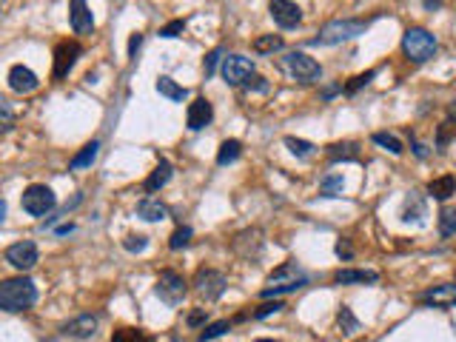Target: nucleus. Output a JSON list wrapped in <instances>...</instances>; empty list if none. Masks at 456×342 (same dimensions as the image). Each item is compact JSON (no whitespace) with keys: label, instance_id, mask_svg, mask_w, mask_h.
<instances>
[{"label":"nucleus","instance_id":"31","mask_svg":"<svg viewBox=\"0 0 456 342\" xmlns=\"http://www.w3.org/2000/svg\"><path fill=\"white\" fill-rule=\"evenodd\" d=\"M337 325H340V334L342 336H354L356 331H359V319L354 317V311L351 308H340V314H337Z\"/></svg>","mask_w":456,"mask_h":342},{"label":"nucleus","instance_id":"17","mask_svg":"<svg viewBox=\"0 0 456 342\" xmlns=\"http://www.w3.org/2000/svg\"><path fill=\"white\" fill-rule=\"evenodd\" d=\"M379 280L376 271H362V268H340L334 274L337 286H373Z\"/></svg>","mask_w":456,"mask_h":342},{"label":"nucleus","instance_id":"35","mask_svg":"<svg viewBox=\"0 0 456 342\" xmlns=\"http://www.w3.org/2000/svg\"><path fill=\"white\" fill-rule=\"evenodd\" d=\"M112 342H151L140 328H117L112 334Z\"/></svg>","mask_w":456,"mask_h":342},{"label":"nucleus","instance_id":"14","mask_svg":"<svg viewBox=\"0 0 456 342\" xmlns=\"http://www.w3.org/2000/svg\"><path fill=\"white\" fill-rule=\"evenodd\" d=\"M40 86V80H37V75L32 72L29 66H12L9 68V89L12 92H18V94H32L35 89Z\"/></svg>","mask_w":456,"mask_h":342},{"label":"nucleus","instance_id":"52","mask_svg":"<svg viewBox=\"0 0 456 342\" xmlns=\"http://www.w3.org/2000/svg\"><path fill=\"white\" fill-rule=\"evenodd\" d=\"M254 342H277V339H254Z\"/></svg>","mask_w":456,"mask_h":342},{"label":"nucleus","instance_id":"41","mask_svg":"<svg viewBox=\"0 0 456 342\" xmlns=\"http://www.w3.org/2000/svg\"><path fill=\"white\" fill-rule=\"evenodd\" d=\"M220 57H222V49H220V46H217L214 51H208V54H205V78H211V75H214V68H217Z\"/></svg>","mask_w":456,"mask_h":342},{"label":"nucleus","instance_id":"15","mask_svg":"<svg viewBox=\"0 0 456 342\" xmlns=\"http://www.w3.org/2000/svg\"><path fill=\"white\" fill-rule=\"evenodd\" d=\"M211 120H214V106H211L205 97H197V100L188 106V117H186L188 128H191V131H203Z\"/></svg>","mask_w":456,"mask_h":342},{"label":"nucleus","instance_id":"27","mask_svg":"<svg viewBox=\"0 0 456 342\" xmlns=\"http://www.w3.org/2000/svg\"><path fill=\"white\" fill-rule=\"evenodd\" d=\"M371 140L379 146V149H385V152H391L394 157H400L405 149H402V140L400 137H394V134H388V131H373L371 134Z\"/></svg>","mask_w":456,"mask_h":342},{"label":"nucleus","instance_id":"4","mask_svg":"<svg viewBox=\"0 0 456 342\" xmlns=\"http://www.w3.org/2000/svg\"><path fill=\"white\" fill-rule=\"evenodd\" d=\"M365 29H368V20H331L323 26V32H320V37H314V43L317 46H337V43L365 35Z\"/></svg>","mask_w":456,"mask_h":342},{"label":"nucleus","instance_id":"47","mask_svg":"<svg viewBox=\"0 0 456 342\" xmlns=\"http://www.w3.org/2000/svg\"><path fill=\"white\" fill-rule=\"evenodd\" d=\"M337 254H340L342 259H351V257H354V248L348 245V240H340V243H337Z\"/></svg>","mask_w":456,"mask_h":342},{"label":"nucleus","instance_id":"11","mask_svg":"<svg viewBox=\"0 0 456 342\" xmlns=\"http://www.w3.org/2000/svg\"><path fill=\"white\" fill-rule=\"evenodd\" d=\"M4 257H6V262H9V265H15L18 271H29V268H35V265H37V259H40L37 245H35L32 240H20V243L9 245Z\"/></svg>","mask_w":456,"mask_h":342},{"label":"nucleus","instance_id":"3","mask_svg":"<svg viewBox=\"0 0 456 342\" xmlns=\"http://www.w3.org/2000/svg\"><path fill=\"white\" fill-rule=\"evenodd\" d=\"M436 49H439L436 37L428 29H422V26H411L402 35V51H405V57L411 63H428L436 54Z\"/></svg>","mask_w":456,"mask_h":342},{"label":"nucleus","instance_id":"19","mask_svg":"<svg viewBox=\"0 0 456 342\" xmlns=\"http://www.w3.org/2000/svg\"><path fill=\"white\" fill-rule=\"evenodd\" d=\"M97 325H100V317H97V314H83V317H78V319H71L63 331H66L68 336H74V339H92V336L97 334Z\"/></svg>","mask_w":456,"mask_h":342},{"label":"nucleus","instance_id":"10","mask_svg":"<svg viewBox=\"0 0 456 342\" xmlns=\"http://www.w3.org/2000/svg\"><path fill=\"white\" fill-rule=\"evenodd\" d=\"M83 54V46L78 43V40H63V43H57V49H54V68H52V75L57 78V80H63L71 68H74V63H78V57Z\"/></svg>","mask_w":456,"mask_h":342},{"label":"nucleus","instance_id":"23","mask_svg":"<svg viewBox=\"0 0 456 342\" xmlns=\"http://www.w3.org/2000/svg\"><path fill=\"white\" fill-rule=\"evenodd\" d=\"M428 194H431L433 200H439V202L450 200V197L456 194V177H453V174H442V177L431 180V183H428Z\"/></svg>","mask_w":456,"mask_h":342},{"label":"nucleus","instance_id":"40","mask_svg":"<svg viewBox=\"0 0 456 342\" xmlns=\"http://www.w3.org/2000/svg\"><path fill=\"white\" fill-rule=\"evenodd\" d=\"M456 131V126L453 123H442L439 126V137H436V152H445V146H448V140H450V134Z\"/></svg>","mask_w":456,"mask_h":342},{"label":"nucleus","instance_id":"9","mask_svg":"<svg viewBox=\"0 0 456 342\" xmlns=\"http://www.w3.org/2000/svg\"><path fill=\"white\" fill-rule=\"evenodd\" d=\"M254 75V60L246 54H228L222 60V80L228 86H243Z\"/></svg>","mask_w":456,"mask_h":342},{"label":"nucleus","instance_id":"5","mask_svg":"<svg viewBox=\"0 0 456 342\" xmlns=\"http://www.w3.org/2000/svg\"><path fill=\"white\" fill-rule=\"evenodd\" d=\"M20 205H23V212L32 214V217H46V214L54 209V205H57V197H54V191H52L49 185L35 183V185H29V188L23 191Z\"/></svg>","mask_w":456,"mask_h":342},{"label":"nucleus","instance_id":"12","mask_svg":"<svg viewBox=\"0 0 456 342\" xmlns=\"http://www.w3.org/2000/svg\"><path fill=\"white\" fill-rule=\"evenodd\" d=\"M268 12L280 29H296L302 20V9L296 4H291V0H271Z\"/></svg>","mask_w":456,"mask_h":342},{"label":"nucleus","instance_id":"30","mask_svg":"<svg viewBox=\"0 0 456 342\" xmlns=\"http://www.w3.org/2000/svg\"><path fill=\"white\" fill-rule=\"evenodd\" d=\"M240 154H243V143H240V140H225V143L220 146V152H217V163H220V166L237 163Z\"/></svg>","mask_w":456,"mask_h":342},{"label":"nucleus","instance_id":"29","mask_svg":"<svg viewBox=\"0 0 456 342\" xmlns=\"http://www.w3.org/2000/svg\"><path fill=\"white\" fill-rule=\"evenodd\" d=\"M285 146H288V152H291L294 157H299V160H311V157H314V152H317V146H314V143L299 140V137H285Z\"/></svg>","mask_w":456,"mask_h":342},{"label":"nucleus","instance_id":"25","mask_svg":"<svg viewBox=\"0 0 456 342\" xmlns=\"http://www.w3.org/2000/svg\"><path fill=\"white\" fill-rule=\"evenodd\" d=\"M169 180H172V163H169V160H160V163H157V169L151 171V174H148V180H145V191H148V194H155V191H160Z\"/></svg>","mask_w":456,"mask_h":342},{"label":"nucleus","instance_id":"44","mask_svg":"<svg viewBox=\"0 0 456 342\" xmlns=\"http://www.w3.org/2000/svg\"><path fill=\"white\" fill-rule=\"evenodd\" d=\"M243 86H246L248 92H268V83H265V78H260V75H251Z\"/></svg>","mask_w":456,"mask_h":342},{"label":"nucleus","instance_id":"1","mask_svg":"<svg viewBox=\"0 0 456 342\" xmlns=\"http://www.w3.org/2000/svg\"><path fill=\"white\" fill-rule=\"evenodd\" d=\"M308 286V274L302 271L296 262H282L280 268H274V274L268 277L265 288L260 291L263 300H271V297H282V294H294L299 288Z\"/></svg>","mask_w":456,"mask_h":342},{"label":"nucleus","instance_id":"38","mask_svg":"<svg viewBox=\"0 0 456 342\" xmlns=\"http://www.w3.org/2000/svg\"><path fill=\"white\" fill-rule=\"evenodd\" d=\"M373 75H376L373 68H371V72H365V75H356V78H354V80H351V83L345 86V94H356V92H359L362 86H368V83L373 80Z\"/></svg>","mask_w":456,"mask_h":342},{"label":"nucleus","instance_id":"7","mask_svg":"<svg viewBox=\"0 0 456 342\" xmlns=\"http://www.w3.org/2000/svg\"><path fill=\"white\" fill-rule=\"evenodd\" d=\"M282 63H285V68H288V75L296 78L299 83H314V80L323 78L320 63H317L314 57H308L306 51H291V54H285Z\"/></svg>","mask_w":456,"mask_h":342},{"label":"nucleus","instance_id":"39","mask_svg":"<svg viewBox=\"0 0 456 342\" xmlns=\"http://www.w3.org/2000/svg\"><path fill=\"white\" fill-rule=\"evenodd\" d=\"M280 311H285V303H265V305H260L257 311H254V319H265V317H271V314H280Z\"/></svg>","mask_w":456,"mask_h":342},{"label":"nucleus","instance_id":"51","mask_svg":"<svg viewBox=\"0 0 456 342\" xmlns=\"http://www.w3.org/2000/svg\"><path fill=\"white\" fill-rule=\"evenodd\" d=\"M450 117L456 120V100H453V106H450Z\"/></svg>","mask_w":456,"mask_h":342},{"label":"nucleus","instance_id":"42","mask_svg":"<svg viewBox=\"0 0 456 342\" xmlns=\"http://www.w3.org/2000/svg\"><path fill=\"white\" fill-rule=\"evenodd\" d=\"M0 117H4V131H12L15 117H12V106H9V100H0Z\"/></svg>","mask_w":456,"mask_h":342},{"label":"nucleus","instance_id":"16","mask_svg":"<svg viewBox=\"0 0 456 342\" xmlns=\"http://www.w3.org/2000/svg\"><path fill=\"white\" fill-rule=\"evenodd\" d=\"M68 20H71V29L78 35H89L95 29V18L86 6V0H71V9H68Z\"/></svg>","mask_w":456,"mask_h":342},{"label":"nucleus","instance_id":"48","mask_svg":"<svg viewBox=\"0 0 456 342\" xmlns=\"http://www.w3.org/2000/svg\"><path fill=\"white\" fill-rule=\"evenodd\" d=\"M411 146H414V154H416L419 160H425V157H428V146H422V143L416 140V137H411Z\"/></svg>","mask_w":456,"mask_h":342},{"label":"nucleus","instance_id":"2","mask_svg":"<svg viewBox=\"0 0 456 342\" xmlns=\"http://www.w3.org/2000/svg\"><path fill=\"white\" fill-rule=\"evenodd\" d=\"M35 303H37V286L29 277H15V280L0 283V308H4L6 314L26 311Z\"/></svg>","mask_w":456,"mask_h":342},{"label":"nucleus","instance_id":"33","mask_svg":"<svg viewBox=\"0 0 456 342\" xmlns=\"http://www.w3.org/2000/svg\"><path fill=\"white\" fill-rule=\"evenodd\" d=\"M342 194V177L340 174H325L320 183V197H340Z\"/></svg>","mask_w":456,"mask_h":342},{"label":"nucleus","instance_id":"24","mask_svg":"<svg viewBox=\"0 0 456 342\" xmlns=\"http://www.w3.org/2000/svg\"><path fill=\"white\" fill-rule=\"evenodd\" d=\"M97 154H100V143L97 140H92V143H86L78 154L71 157V163H68V169L71 171H80V169H89L95 160H97Z\"/></svg>","mask_w":456,"mask_h":342},{"label":"nucleus","instance_id":"34","mask_svg":"<svg viewBox=\"0 0 456 342\" xmlns=\"http://www.w3.org/2000/svg\"><path fill=\"white\" fill-rule=\"evenodd\" d=\"M225 331H232V322L228 319H220V322H211V325H205L203 331H200V342H211V339H217V336H222Z\"/></svg>","mask_w":456,"mask_h":342},{"label":"nucleus","instance_id":"20","mask_svg":"<svg viewBox=\"0 0 456 342\" xmlns=\"http://www.w3.org/2000/svg\"><path fill=\"white\" fill-rule=\"evenodd\" d=\"M137 217L140 220H148V223H160V220H169V209H166L160 200L145 197V200L137 202Z\"/></svg>","mask_w":456,"mask_h":342},{"label":"nucleus","instance_id":"36","mask_svg":"<svg viewBox=\"0 0 456 342\" xmlns=\"http://www.w3.org/2000/svg\"><path fill=\"white\" fill-rule=\"evenodd\" d=\"M191 237H194V231L188 228V226H180L174 234H172V240H169V248L172 251H180V248H186L188 243H191Z\"/></svg>","mask_w":456,"mask_h":342},{"label":"nucleus","instance_id":"22","mask_svg":"<svg viewBox=\"0 0 456 342\" xmlns=\"http://www.w3.org/2000/svg\"><path fill=\"white\" fill-rule=\"evenodd\" d=\"M325 154H328V160L331 163H354V160H359V143H354V140H345V143H331L328 149H325Z\"/></svg>","mask_w":456,"mask_h":342},{"label":"nucleus","instance_id":"8","mask_svg":"<svg viewBox=\"0 0 456 342\" xmlns=\"http://www.w3.org/2000/svg\"><path fill=\"white\" fill-rule=\"evenodd\" d=\"M155 294L166 305H180L186 300V294H188V283L183 280V274H177V271H163L157 286H155Z\"/></svg>","mask_w":456,"mask_h":342},{"label":"nucleus","instance_id":"45","mask_svg":"<svg viewBox=\"0 0 456 342\" xmlns=\"http://www.w3.org/2000/svg\"><path fill=\"white\" fill-rule=\"evenodd\" d=\"M205 319H208L205 308H197V311H191V314H188V328H197V325H203Z\"/></svg>","mask_w":456,"mask_h":342},{"label":"nucleus","instance_id":"26","mask_svg":"<svg viewBox=\"0 0 456 342\" xmlns=\"http://www.w3.org/2000/svg\"><path fill=\"white\" fill-rule=\"evenodd\" d=\"M155 89L163 94V97H169L172 103H183L186 97H188V89L186 86H180V83H174L172 78H157V83H155Z\"/></svg>","mask_w":456,"mask_h":342},{"label":"nucleus","instance_id":"21","mask_svg":"<svg viewBox=\"0 0 456 342\" xmlns=\"http://www.w3.org/2000/svg\"><path fill=\"white\" fill-rule=\"evenodd\" d=\"M425 217H428L425 197H419L416 191H411L405 197V205H402V223H422Z\"/></svg>","mask_w":456,"mask_h":342},{"label":"nucleus","instance_id":"28","mask_svg":"<svg viewBox=\"0 0 456 342\" xmlns=\"http://www.w3.org/2000/svg\"><path fill=\"white\" fill-rule=\"evenodd\" d=\"M285 46V40L280 37V35H260V37H254V43H251V49L257 51V54H274V51H280Z\"/></svg>","mask_w":456,"mask_h":342},{"label":"nucleus","instance_id":"18","mask_svg":"<svg viewBox=\"0 0 456 342\" xmlns=\"http://www.w3.org/2000/svg\"><path fill=\"white\" fill-rule=\"evenodd\" d=\"M234 251L240 254V257H246V259H257L260 257V251H263V234L257 231V228H248V231H243V234H237V240H234Z\"/></svg>","mask_w":456,"mask_h":342},{"label":"nucleus","instance_id":"46","mask_svg":"<svg viewBox=\"0 0 456 342\" xmlns=\"http://www.w3.org/2000/svg\"><path fill=\"white\" fill-rule=\"evenodd\" d=\"M140 46H143V35H131V40H128V57L134 60V54L140 51Z\"/></svg>","mask_w":456,"mask_h":342},{"label":"nucleus","instance_id":"49","mask_svg":"<svg viewBox=\"0 0 456 342\" xmlns=\"http://www.w3.org/2000/svg\"><path fill=\"white\" fill-rule=\"evenodd\" d=\"M442 4H445V0H422L425 12H436V9H442Z\"/></svg>","mask_w":456,"mask_h":342},{"label":"nucleus","instance_id":"32","mask_svg":"<svg viewBox=\"0 0 456 342\" xmlns=\"http://www.w3.org/2000/svg\"><path fill=\"white\" fill-rule=\"evenodd\" d=\"M439 234L445 240L456 234V209H453V205H445V209L439 212Z\"/></svg>","mask_w":456,"mask_h":342},{"label":"nucleus","instance_id":"6","mask_svg":"<svg viewBox=\"0 0 456 342\" xmlns=\"http://www.w3.org/2000/svg\"><path fill=\"white\" fill-rule=\"evenodd\" d=\"M228 288V280H225V274L222 271H214V268H200L194 274V291L197 297H203L205 303H214L225 294Z\"/></svg>","mask_w":456,"mask_h":342},{"label":"nucleus","instance_id":"37","mask_svg":"<svg viewBox=\"0 0 456 342\" xmlns=\"http://www.w3.org/2000/svg\"><path fill=\"white\" fill-rule=\"evenodd\" d=\"M123 248L131 251V254H140V251L148 248V237H143V234H128V237L123 240Z\"/></svg>","mask_w":456,"mask_h":342},{"label":"nucleus","instance_id":"53","mask_svg":"<svg viewBox=\"0 0 456 342\" xmlns=\"http://www.w3.org/2000/svg\"><path fill=\"white\" fill-rule=\"evenodd\" d=\"M49 342H57V339H49Z\"/></svg>","mask_w":456,"mask_h":342},{"label":"nucleus","instance_id":"13","mask_svg":"<svg viewBox=\"0 0 456 342\" xmlns=\"http://www.w3.org/2000/svg\"><path fill=\"white\" fill-rule=\"evenodd\" d=\"M419 303L422 305H431V308H453L456 305V286L453 283H442V286H431L428 291L419 294Z\"/></svg>","mask_w":456,"mask_h":342},{"label":"nucleus","instance_id":"50","mask_svg":"<svg viewBox=\"0 0 456 342\" xmlns=\"http://www.w3.org/2000/svg\"><path fill=\"white\" fill-rule=\"evenodd\" d=\"M337 92H340V86H328V89H325V94H323V97H325V100H328V97H334V94H337Z\"/></svg>","mask_w":456,"mask_h":342},{"label":"nucleus","instance_id":"43","mask_svg":"<svg viewBox=\"0 0 456 342\" xmlns=\"http://www.w3.org/2000/svg\"><path fill=\"white\" fill-rule=\"evenodd\" d=\"M183 29H186V20H183V18H180V20H172L169 26L160 29V37H177Z\"/></svg>","mask_w":456,"mask_h":342}]
</instances>
